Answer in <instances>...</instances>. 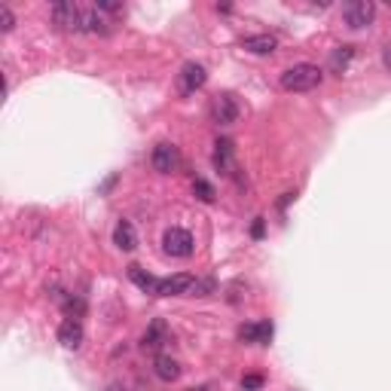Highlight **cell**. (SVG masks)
I'll use <instances>...</instances> for the list:
<instances>
[{
    "mask_svg": "<svg viewBox=\"0 0 391 391\" xmlns=\"http://www.w3.org/2000/svg\"><path fill=\"white\" fill-rule=\"evenodd\" d=\"M59 343L65 348H80L83 345V324L80 318H65L59 324Z\"/></svg>",
    "mask_w": 391,
    "mask_h": 391,
    "instance_id": "obj_10",
    "label": "cell"
},
{
    "mask_svg": "<svg viewBox=\"0 0 391 391\" xmlns=\"http://www.w3.org/2000/svg\"><path fill=\"white\" fill-rule=\"evenodd\" d=\"M352 55H354V49H352V46H339L337 52L330 55V68H333V70H345V68H348V61H352Z\"/></svg>",
    "mask_w": 391,
    "mask_h": 391,
    "instance_id": "obj_17",
    "label": "cell"
},
{
    "mask_svg": "<svg viewBox=\"0 0 391 391\" xmlns=\"http://www.w3.org/2000/svg\"><path fill=\"white\" fill-rule=\"evenodd\" d=\"M239 101L232 95H217L214 101H211V119H214L217 126H232L239 119Z\"/></svg>",
    "mask_w": 391,
    "mask_h": 391,
    "instance_id": "obj_8",
    "label": "cell"
},
{
    "mask_svg": "<svg viewBox=\"0 0 391 391\" xmlns=\"http://www.w3.org/2000/svg\"><path fill=\"white\" fill-rule=\"evenodd\" d=\"M55 28L68 34H83V3H74V0H61V3H52L49 10Z\"/></svg>",
    "mask_w": 391,
    "mask_h": 391,
    "instance_id": "obj_2",
    "label": "cell"
},
{
    "mask_svg": "<svg viewBox=\"0 0 391 391\" xmlns=\"http://www.w3.org/2000/svg\"><path fill=\"white\" fill-rule=\"evenodd\" d=\"M16 28V16H12V10L6 3H0V31H12Z\"/></svg>",
    "mask_w": 391,
    "mask_h": 391,
    "instance_id": "obj_19",
    "label": "cell"
},
{
    "mask_svg": "<svg viewBox=\"0 0 391 391\" xmlns=\"http://www.w3.org/2000/svg\"><path fill=\"white\" fill-rule=\"evenodd\" d=\"M272 321H251V324H241L239 327V339L241 343H257V345H266L272 339Z\"/></svg>",
    "mask_w": 391,
    "mask_h": 391,
    "instance_id": "obj_9",
    "label": "cell"
},
{
    "mask_svg": "<svg viewBox=\"0 0 391 391\" xmlns=\"http://www.w3.org/2000/svg\"><path fill=\"white\" fill-rule=\"evenodd\" d=\"M113 245L119 248V251H134L138 248V232H134V226L129 223V220H119L117 230H113Z\"/></svg>",
    "mask_w": 391,
    "mask_h": 391,
    "instance_id": "obj_11",
    "label": "cell"
},
{
    "mask_svg": "<svg viewBox=\"0 0 391 391\" xmlns=\"http://www.w3.org/2000/svg\"><path fill=\"white\" fill-rule=\"evenodd\" d=\"M129 279L138 284L144 294H156V284H159V279H153L147 269H141V266H134V263H132V266H129Z\"/></svg>",
    "mask_w": 391,
    "mask_h": 391,
    "instance_id": "obj_16",
    "label": "cell"
},
{
    "mask_svg": "<svg viewBox=\"0 0 391 391\" xmlns=\"http://www.w3.org/2000/svg\"><path fill=\"white\" fill-rule=\"evenodd\" d=\"M343 19L348 28L361 31V28H370L376 19V3L370 0H352V3H343Z\"/></svg>",
    "mask_w": 391,
    "mask_h": 391,
    "instance_id": "obj_4",
    "label": "cell"
},
{
    "mask_svg": "<svg viewBox=\"0 0 391 391\" xmlns=\"http://www.w3.org/2000/svg\"><path fill=\"white\" fill-rule=\"evenodd\" d=\"M193 236H190V230H181V226H172V230H166V236H162V251L168 254V257H190L193 254Z\"/></svg>",
    "mask_w": 391,
    "mask_h": 391,
    "instance_id": "obj_3",
    "label": "cell"
},
{
    "mask_svg": "<svg viewBox=\"0 0 391 391\" xmlns=\"http://www.w3.org/2000/svg\"><path fill=\"white\" fill-rule=\"evenodd\" d=\"M260 385H263V376L260 373H248L245 379H241V388H245V391H257Z\"/></svg>",
    "mask_w": 391,
    "mask_h": 391,
    "instance_id": "obj_20",
    "label": "cell"
},
{
    "mask_svg": "<svg viewBox=\"0 0 391 391\" xmlns=\"http://www.w3.org/2000/svg\"><path fill=\"white\" fill-rule=\"evenodd\" d=\"M382 61H385V68H388V70H391V46H388V49H385V55H382Z\"/></svg>",
    "mask_w": 391,
    "mask_h": 391,
    "instance_id": "obj_22",
    "label": "cell"
},
{
    "mask_svg": "<svg viewBox=\"0 0 391 391\" xmlns=\"http://www.w3.org/2000/svg\"><path fill=\"white\" fill-rule=\"evenodd\" d=\"M275 46L279 43H275L272 34H251V37L241 40V49H248V52H254V55H272Z\"/></svg>",
    "mask_w": 391,
    "mask_h": 391,
    "instance_id": "obj_12",
    "label": "cell"
},
{
    "mask_svg": "<svg viewBox=\"0 0 391 391\" xmlns=\"http://www.w3.org/2000/svg\"><path fill=\"white\" fill-rule=\"evenodd\" d=\"M321 80H324V70L318 65H305L303 61V65H294L284 70L279 77V86L284 92H312L321 86Z\"/></svg>",
    "mask_w": 391,
    "mask_h": 391,
    "instance_id": "obj_1",
    "label": "cell"
},
{
    "mask_svg": "<svg viewBox=\"0 0 391 391\" xmlns=\"http://www.w3.org/2000/svg\"><path fill=\"white\" fill-rule=\"evenodd\" d=\"M193 193L202 199V202H214V187H211L208 181H202V177H199V181L193 183Z\"/></svg>",
    "mask_w": 391,
    "mask_h": 391,
    "instance_id": "obj_18",
    "label": "cell"
},
{
    "mask_svg": "<svg viewBox=\"0 0 391 391\" xmlns=\"http://www.w3.org/2000/svg\"><path fill=\"white\" fill-rule=\"evenodd\" d=\"M150 166H153V172H159V174H172V172H177V166H181V153H177L174 144L159 141L150 153Z\"/></svg>",
    "mask_w": 391,
    "mask_h": 391,
    "instance_id": "obj_6",
    "label": "cell"
},
{
    "mask_svg": "<svg viewBox=\"0 0 391 391\" xmlns=\"http://www.w3.org/2000/svg\"><path fill=\"white\" fill-rule=\"evenodd\" d=\"M254 236H257V239L263 236V220L260 217H257V223H254Z\"/></svg>",
    "mask_w": 391,
    "mask_h": 391,
    "instance_id": "obj_21",
    "label": "cell"
},
{
    "mask_svg": "<svg viewBox=\"0 0 391 391\" xmlns=\"http://www.w3.org/2000/svg\"><path fill=\"white\" fill-rule=\"evenodd\" d=\"M214 166H217V172L232 174V141L220 138L214 144Z\"/></svg>",
    "mask_w": 391,
    "mask_h": 391,
    "instance_id": "obj_15",
    "label": "cell"
},
{
    "mask_svg": "<svg viewBox=\"0 0 391 391\" xmlns=\"http://www.w3.org/2000/svg\"><path fill=\"white\" fill-rule=\"evenodd\" d=\"M153 373L159 376L162 382H174L177 376H181V364H177L174 358H168V354H156V361H153Z\"/></svg>",
    "mask_w": 391,
    "mask_h": 391,
    "instance_id": "obj_13",
    "label": "cell"
},
{
    "mask_svg": "<svg viewBox=\"0 0 391 391\" xmlns=\"http://www.w3.org/2000/svg\"><path fill=\"white\" fill-rule=\"evenodd\" d=\"M205 83H208V70H205V65H199V61H187L181 68V74H177V92L181 95H193Z\"/></svg>",
    "mask_w": 391,
    "mask_h": 391,
    "instance_id": "obj_5",
    "label": "cell"
},
{
    "mask_svg": "<svg viewBox=\"0 0 391 391\" xmlns=\"http://www.w3.org/2000/svg\"><path fill=\"white\" fill-rule=\"evenodd\" d=\"M196 281H199L196 275H187V272L168 275V279H159V284H156V297H187L193 294Z\"/></svg>",
    "mask_w": 391,
    "mask_h": 391,
    "instance_id": "obj_7",
    "label": "cell"
},
{
    "mask_svg": "<svg viewBox=\"0 0 391 391\" xmlns=\"http://www.w3.org/2000/svg\"><path fill=\"white\" fill-rule=\"evenodd\" d=\"M166 321H159V318H156V321L147 327V333H144V339H141V345H144V352H159V345L166 343Z\"/></svg>",
    "mask_w": 391,
    "mask_h": 391,
    "instance_id": "obj_14",
    "label": "cell"
}]
</instances>
